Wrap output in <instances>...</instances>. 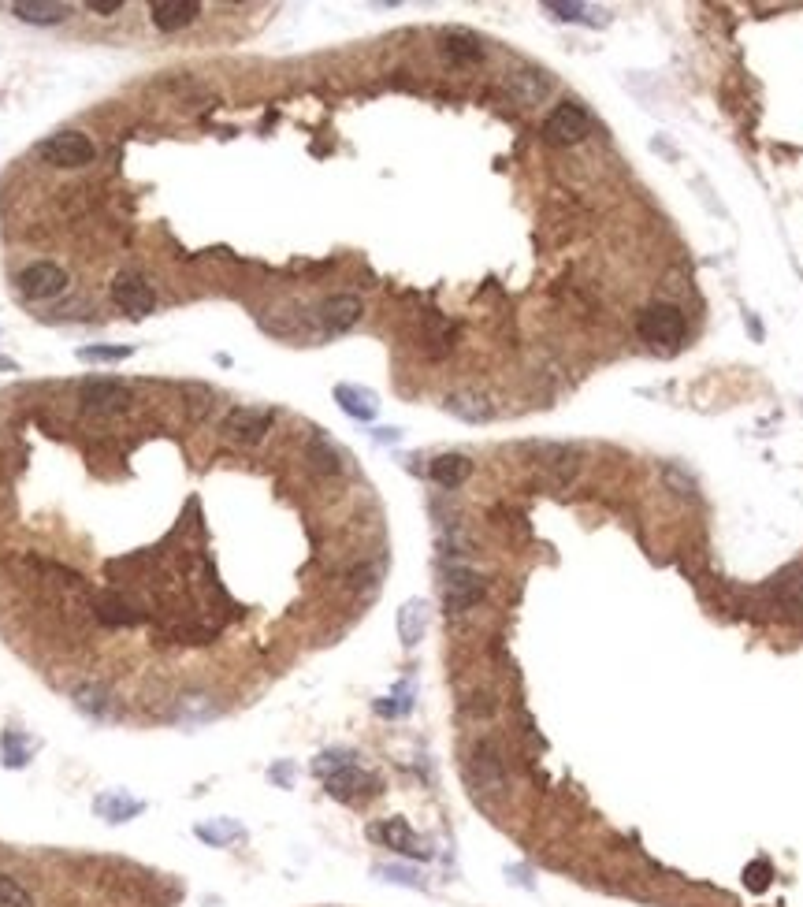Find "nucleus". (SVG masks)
Instances as JSON below:
<instances>
[{"label":"nucleus","instance_id":"nucleus-1","mask_svg":"<svg viewBox=\"0 0 803 907\" xmlns=\"http://www.w3.org/2000/svg\"><path fill=\"white\" fill-rule=\"evenodd\" d=\"M316 774L324 777V785H328V792L335 800H346V803L361 800V796H372V792L380 789V781L372 774H365V770L354 763L350 751H324V755L316 759Z\"/></svg>","mask_w":803,"mask_h":907},{"label":"nucleus","instance_id":"nucleus-2","mask_svg":"<svg viewBox=\"0 0 803 907\" xmlns=\"http://www.w3.org/2000/svg\"><path fill=\"white\" fill-rule=\"evenodd\" d=\"M38 157L45 160V164H53V168L75 171V168L93 164L97 145L90 142V134H82V131H56L38 145Z\"/></svg>","mask_w":803,"mask_h":907},{"label":"nucleus","instance_id":"nucleus-3","mask_svg":"<svg viewBox=\"0 0 803 907\" xmlns=\"http://www.w3.org/2000/svg\"><path fill=\"white\" fill-rule=\"evenodd\" d=\"M79 402L86 413H123L131 406V387L123 380H112V376H90V380L79 387Z\"/></svg>","mask_w":803,"mask_h":907},{"label":"nucleus","instance_id":"nucleus-4","mask_svg":"<svg viewBox=\"0 0 803 907\" xmlns=\"http://www.w3.org/2000/svg\"><path fill=\"white\" fill-rule=\"evenodd\" d=\"M685 331H688L685 313L670 302H659L640 313V335L647 342H655V346H677V342L685 339Z\"/></svg>","mask_w":803,"mask_h":907},{"label":"nucleus","instance_id":"nucleus-5","mask_svg":"<svg viewBox=\"0 0 803 907\" xmlns=\"http://www.w3.org/2000/svg\"><path fill=\"white\" fill-rule=\"evenodd\" d=\"M15 287H19V294L30 298V302H49V298H56V294H64L67 290V272L53 261H34L19 272Z\"/></svg>","mask_w":803,"mask_h":907},{"label":"nucleus","instance_id":"nucleus-6","mask_svg":"<svg viewBox=\"0 0 803 907\" xmlns=\"http://www.w3.org/2000/svg\"><path fill=\"white\" fill-rule=\"evenodd\" d=\"M112 302L131 316H149L157 309V290L145 283L142 272H119L112 279Z\"/></svg>","mask_w":803,"mask_h":907},{"label":"nucleus","instance_id":"nucleus-7","mask_svg":"<svg viewBox=\"0 0 803 907\" xmlns=\"http://www.w3.org/2000/svg\"><path fill=\"white\" fill-rule=\"evenodd\" d=\"M588 131H592V119H588V112L580 105H573V101L558 105L551 116H547V123H543V134H547V142H554V145H577Z\"/></svg>","mask_w":803,"mask_h":907},{"label":"nucleus","instance_id":"nucleus-8","mask_svg":"<svg viewBox=\"0 0 803 907\" xmlns=\"http://www.w3.org/2000/svg\"><path fill=\"white\" fill-rule=\"evenodd\" d=\"M484 580H480V573H473V569H450L447 573V584H443V606H447V614H465V610H473L480 599H484Z\"/></svg>","mask_w":803,"mask_h":907},{"label":"nucleus","instance_id":"nucleus-9","mask_svg":"<svg viewBox=\"0 0 803 907\" xmlns=\"http://www.w3.org/2000/svg\"><path fill=\"white\" fill-rule=\"evenodd\" d=\"M272 409H250V406H238L227 413L224 421V435L227 439H235V443H242V447H253V443H261L264 435H268V428H272Z\"/></svg>","mask_w":803,"mask_h":907},{"label":"nucleus","instance_id":"nucleus-10","mask_svg":"<svg viewBox=\"0 0 803 907\" xmlns=\"http://www.w3.org/2000/svg\"><path fill=\"white\" fill-rule=\"evenodd\" d=\"M369 837L383 848H391L398 855H413V859H428V848L417 841V833L409 829L406 818H383L376 826H369Z\"/></svg>","mask_w":803,"mask_h":907},{"label":"nucleus","instance_id":"nucleus-11","mask_svg":"<svg viewBox=\"0 0 803 907\" xmlns=\"http://www.w3.org/2000/svg\"><path fill=\"white\" fill-rule=\"evenodd\" d=\"M361 298H354V294H331V298H324L320 302V309H316V316H320V328L328 331V335H343V331H350L361 320Z\"/></svg>","mask_w":803,"mask_h":907},{"label":"nucleus","instance_id":"nucleus-12","mask_svg":"<svg viewBox=\"0 0 803 907\" xmlns=\"http://www.w3.org/2000/svg\"><path fill=\"white\" fill-rule=\"evenodd\" d=\"M149 15H153V27L164 30V34H172V30H183L198 19L201 4L198 0H157V4L149 8Z\"/></svg>","mask_w":803,"mask_h":907},{"label":"nucleus","instance_id":"nucleus-13","mask_svg":"<svg viewBox=\"0 0 803 907\" xmlns=\"http://www.w3.org/2000/svg\"><path fill=\"white\" fill-rule=\"evenodd\" d=\"M473 781L484 792H499L502 789V759L491 740H480L473 748Z\"/></svg>","mask_w":803,"mask_h":907},{"label":"nucleus","instance_id":"nucleus-14","mask_svg":"<svg viewBox=\"0 0 803 907\" xmlns=\"http://www.w3.org/2000/svg\"><path fill=\"white\" fill-rule=\"evenodd\" d=\"M506 90H510V97H517L521 105H540L543 97L551 93V79L543 75V71H532V67H525V71H514L510 79H506Z\"/></svg>","mask_w":803,"mask_h":907},{"label":"nucleus","instance_id":"nucleus-15","mask_svg":"<svg viewBox=\"0 0 803 907\" xmlns=\"http://www.w3.org/2000/svg\"><path fill=\"white\" fill-rule=\"evenodd\" d=\"M15 19H23L30 27H56L67 19V4H49V0H19L12 4Z\"/></svg>","mask_w":803,"mask_h":907},{"label":"nucleus","instance_id":"nucleus-16","mask_svg":"<svg viewBox=\"0 0 803 907\" xmlns=\"http://www.w3.org/2000/svg\"><path fill=\"white\" fill-rule=\"evenodd\" d=\"M335 398H339L343 413H350L354 421H372V417L380 413V398L372 395V391H365V387H350V383H343V387H335Z\"/></svg>","mask_w":803,"mask_h":907},{"label":"nucleus","instance_id":"nucleus-17","mask_svg":"<svg viewBox=\"0 0 803 907\" xmlns=\"http://www.w3.org/2000/svg\"><path fill=\"white\" fill-rule=\"evenodd\" d=\"M428 473H432V480L439 487H461L469 480V473H473V461L465 458V454H439Z\"/></svg>","mask_w":803,"mask_h":907},{"label":"nucleus","instance_id":"nucleus-18","mask_svg":"<svg viewBox=\"0 0 803 907\" xmlns=\"http://www.w3.org/2000/svg\"><path fill=\"white\" fill-rule=\"evenodd\" d=\"M424 629H428V606H424L421 599H413V603H406L398 610V636H402V644L406 647L421 644Z\"/></svg>","mask_w":803,"mask_h":907},{"label":"nucleus","instance_id":"nucleus-19","mask_svg":"<svg viewBox=\"0 0 803 907\" xmlns=\"http://www.w3.org/2000/svg\"><path fill=\"white\" fill-rule=\"evenodd\" d=\"M447 413H454L458 421L480 424V421H491V417H495V406L480 395H450L447 398Z\"/></svg>","mask_w":803,"mask_h":907},{"label":"nucleus","instance_id":"nucleus-20","mask_svg":"<svg viewBox=\"0 0 803 907\" xmlns=\"http://www.w3.org/2000/svg\"><path fill=\"white\" fill-rule=\"evenodd\" d=\"M447 45H443V53L454 60V64H476V60H484V45L473 38V34H465V30H450Z\"/></svg>","mask_w":803,"mask_h":907},{"label":"nucleus","instance_id":"nucleus-21","mask_svg":"<svg viewBox=\"0 0 803 907\" xmlns=\"http://www.w3.org/2000/svg\"><path fill=\"white\" fill-rule=\"evenodd\" d=\"M145 803L131 800V796H123V792H105L101 800H97V815L108 818V822H127V818L142 815Z\"/></svg>","mask_w":803,"mask_h":907},{"label":"nucleus","instance_id":"nucleus-22","mask_svg":"<svg viewBox=\"0 0 803 907\" xmlns=\"http://www.w3.org/2000/svg\"><path fill=\"white\" fill-rule=\"evenodd\" d=\"M75 703H79L86 714H93V718H108V714H112V699H108V692L105 688H97V684L79 688V692H75Z\"/></svg>","mask_w":803,"mask_h":907},{"label":"nucleus","instance_id":"nucleus-23","mask_svg":"<svg viewBox=\"0 0 803 907\" xmlns=\"http://www.w3.org/2000/svg\"><path fill=\"white\" fill-rule=\"evenodd\" d=\"M309 461H313L320 473H339L343 465H339V454H335V447H331L328 439H313L309 443Z\"/></svg>","mask_w":803,"mask_h":907},{"label":"nucleus","instance_id":"nucleus-24","mask_svg":"<svg viewBox=\"0 0 803 907\" xmlns=\"http://www.w3.org/2000/svg\"><path fill=\"white\" fill-rule=\"evenodd\" d=\"M0 907H34V896H30L15 878L0 874Z\"/></svg>","mask_w":803,"mask_h":907},{"label":"nucleus","instance_id":"nucleus-25","mask_svg":"<svg viewBox=\"0 0 803 907\" xmlns=\"http://www.w3.org/2000/svg\"><path fill=\"white\" fill-rule=\"evenodd\" d=\"M131 354V346H82L79 350L82 361H127Z\"/></svg>","mask_w":803,"mask_h":907},{"label":"nucleus","instance_id":"nucleus-26","mask_svg":"<svg viewBox=\"0 0 803 907\" xmlns=\"http://www.w3.org/2000/svg\"><path fill=\"white\" fill-rule=\"evenodd\" d=\"M770 874H774L770 863H766V859H755V863L744 867V885H748L751 893H763L766 885H770Z\"/></svg>","mask_w":803,"mask_h":907},{"label":"nucleus","instance_id":"nucleus-27","mask_svg":"<svg viewBox=\"0 0 803 907\" xmlns=\"http://www.w3.org/2000/svg\"><path fill=\"white\" fill-rule=\"evenodd\" d=\"M242 829L238 826H198V837L201 841H209V844H224V841H231V837H238Z\"/></svg>","mask_w":803,"mask_h":907},{"label":"nucleus","instance_id":"nucleus-28","mask_svg":"<svg viewBox=\"0 0 803 907\" xmlns=\"http://www.w3.org/2000/svg\"><path fill=\"white\" fill-rule=\"evenodd\" d=\"M547 12H554L566 23H584V4H558V0H547Z\"/></svg>","mask_w":803,"mask_h":907},{"label":"nucleus","instance_id":"nucleus-29","mask_svg":"<svg viewBox=\"0 0 803 907\" xmlns=\"http://www.w3.org/2000/svg\"><path fill=\"white\" fill-rule=\"evenodd\" d=\"M380 874H383L387 881H398V885H421L413 870H402V867H380Z\"/></svg>","mask_w":803,"mask_h":907},{"label":"nucleus","instance_id":"nucleus-30","mask_svg":"<svg viewBox=\"0 0 803 907\" xmlns=\"http://www.w3.org/2000/svg\"><path fill=\"white\" fill-rule=\"evenodd\" d=\"M86 8H90V12H101V15H112L123 8V0H90Z\"/></svg>","mask_w":803,"mask_h":907},{"label":"nucleus","instance_id":"nucleus-31","mask_svg":"<svg viewBox=\"0 0 803 907\" xmlns=\"http://www.w3.org/2000/svg\"><path fill=\"white\" fill-rule=\"evenodd\" d=\"M0 369H4V372H12L15 365H12V361H4V357H0Z\"/></svg>","mask_w":803,"mask_h":907}]
</instances>
